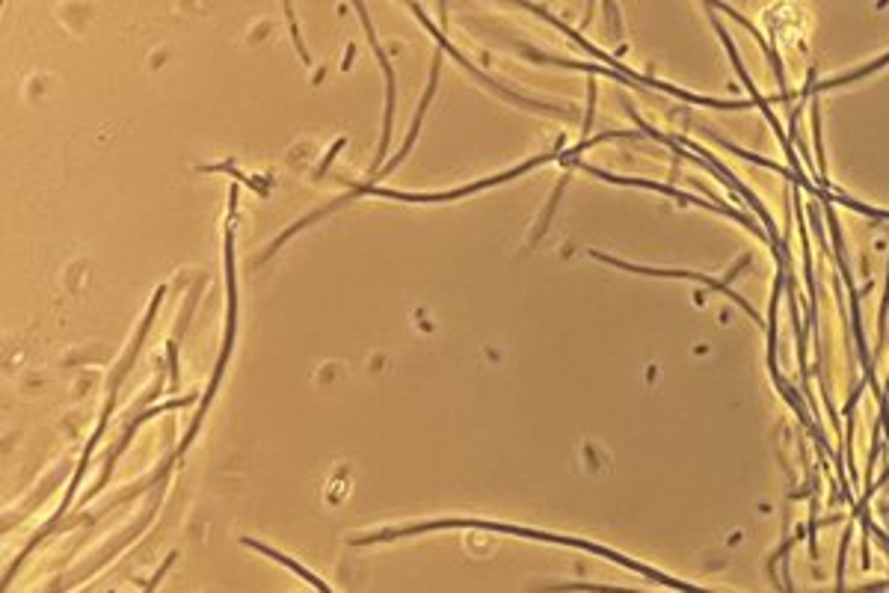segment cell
<instances>
[{"label":"cell","instance_id":"obj_1","mask_svg":"<svg viewBox=\"0 0 889 593\" xmlns=\"http://www.w3.org/2000/svg\"><path fill=\"white\" fill-rule=\"evenodd\" d=\"M436 529H478V531H499V534H516V537H528V540H548V543H567V546H578V549H588L596 555H605V558H614L617 564H623L628 569H637L644 573L647 578H658L664 585H677L685 588L679 581H670L667 576H658L652 569L640 567L628 558H620L617 552H607L602 546H593V543H584V540H572V537H560V534H546V531H534V529H519V525H501V522H480V519H442V522H424V525H410V529H398V531H382V534H368L362 537L359 543H374V540H395V537H407V534H424V531H436Z\"/></svg>","mask_w":889,"mask_h":593},{"label":"cell","instance_id":"obj_2","mask_svg":"<svg viewBox=\"0 0 889 593\" xmlns=\"http://www.w3.org/2000/svg\"><path fill=\"white\" fill-rule=\"evenodd\" d=\"M551 158H560V154H539V158L525 161V163H519V166H516V170H510V173H501V175H495V178H483V182H475V184H469V187L445 190V193H398V190H386V187H370V184H362V187H356V190H353V196H359V193H370V196H382V199H398V203H451V199H463V196L478 193V190H483V187H492V184L510 182V178L522 175V173H528V170H534L537 163H546V161H551ZM353 196L341 199V203H351Z\"/></svg>","mask_w":889,"mask_h":593},{"label":"cell","instance_id":"obj_3","mask_svg":"<svg viewBox=\"0 0 889 593\" xmlns=\"http://www.w3.org/2000/svg\"><path fill=\"white\" fill-rule=\"evenodd\" d=\"M356 13L359 18H362V25H365V33H368V42H370V48H374L377 54V60L382 65V72H386V119H382V140H380V152H377V163H382V158L389 154V143H391V119H395V72H391V63L386 57V51L380 48V42L374 36V27H370V18L365 13V6L362 4H356Z\"/></svg>","mask_w":889,"mask_h":593},{"label":"cell","instance_id":"obj_4","mask_svg":"<svg viewBox=\"0 0 889 593\" xmlns=\"http://www.w3.org/2000/svg\"><path fill=\"white\" fill-rule=\"evenodd\" d=\"M410 9H412V13H415V18H421V21H424V27H427V30H430V33H433V36H436V42H439V44H442V48H445L448 54H451V57H454V60H457L459 65H466V69H469L471 74H475V77H478V81H480V84H487V86H489V89H495V93H499V95H504V98H510V102H516V104H522V107H534V110H548V114H555V110H560V107H551V104H537V102H525V98H519V95H513V93H508V89H501V86H499V84H495V81H489V77H487V74H480V72L475 69V65H471V63H469V60L463 57V54H459V51L454 48V44H448V39H445V33H439V30L433 27V21H430V18H427V15H424V9H421L419 4H410Z\"/></svg>","mask_w":889,"mask_h":593},{"label":"cell","instance_id":"obj_5","mask_svg":"<svg viewBox=\"0 0 889 593\" xmlns=\"http://www.w3.org/2000/svg\"><path fill=\"white\" fill-rule=\"evenodd\" d=\"M439 65H442V57H439V54H436V60H433V72H430V84H427V93H424L421 104H419V114H415V122H412V128H410V137H407V143H403L400 154H395V158H391V163L386 166V170H382V175H386V173H391V170H395V166L403 161V158H407V154H410V149H412V143H415V137H419L421 119H424V114H427V107H430V98H433V93H436V84H439Z\"/></svg>","mask_w":889,"mask_h":593},{"label":"cell","instance_id":"obj_6","mask_svg":"<svg viewBox=\"0 0 889 593\" xmlns=\"http://www.w3.org/2000/svg\"><path fill=\"white\" fill-rule=\"evenodd\" d=\"M243 546H250V549H255V552H262V555H267V558H273V561H279V564H282V567H288L291 569V573H297L302 581H309V585L314 588V590H330V585H326V581H321L318 576H314V573H309V569L306 567H300L297 561H294V558H288V555H282V552H276V549H270V546H264V543H258V540H250V537H243Z\"/></svg>","mask_w":889,"mask_h":593},{"label":"cell","instance_id":"obj_7","mask_svg":"<svg viewBox=\"0 0 889 593\" xmlns=\"http://www.w3.org/2000/svg\"><path fill=\"white\" fill-rule=\"evenodd\" d=\"M285 13H288V21H291V36H294V44H297V51H300L302 63H311L309 51H306V44H302V39H300V30H297V21H294V9H291V4H285Z\"/></svg>","mask_w":889,"mask_h":593},{"label":"cell","instance_id":"obj_8","mask_svg":"<svg viewBox=\"0 0 889 593\" xmlns=\"http://www.w3.org/2000/svg\"><path fill=\"white\" fill-rule=\"evenodd\" d=\"M341 145H344V140H335V145H332V149H330V154H326V161L318 166V175H323L326 173V163H330L332 158H335V154H339V149H341Z\"/></svg>","mask_w":889,"mask_h":593},{"label":"cell","instance_id":"obj_9","mask_svg":"<svg viewBox=\"0 0 889 593\" xmlns=\"http://www.w3.org/2000/svg\"><path fill=\"white\" fill-rule=\"evenodd\" d=\"M175 558H178V555H175V552H173V555H170V558H166V564H163V567H161V569H157V576H154V578H152V585H149V588H154V585H157V581H161V578H163V573H166V569H170V564H173V561H175Z\"/></svg>","mask_w":889,"mask_h":593}]
</instances>
